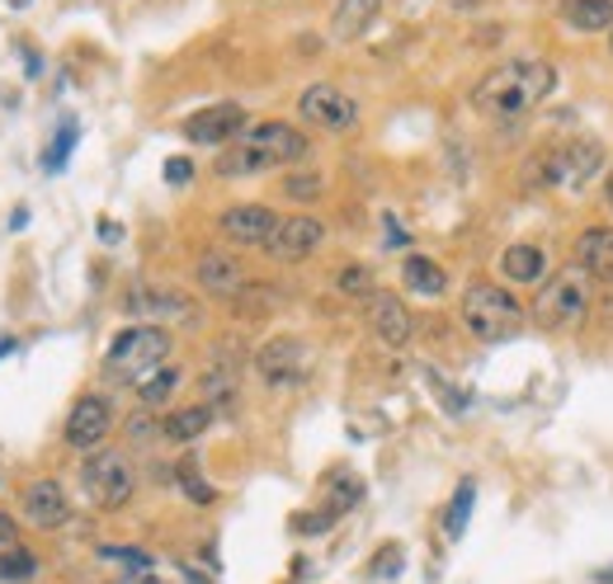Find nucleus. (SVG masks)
I'll use <instances>...</instances> for the list:
<instances>
[{
	"label": "nucleus",
	"mask_w": 613,
	"mask_h": 584,
	"mask_svg": "<svg viewBox=\"0 0 613 584\" xmlns=\"http://www.w3.org/2000/svg\"><path fill=\"white\" fill-rule=\"evenodd\" d=\"M552 91H557V66L548 57H510L490 66L472 85V109L496 123H515V118H529Z\"/></svg>",
	"instance_id": "nucleus-1"
},
{
	"label": "nucleus",
	"mask_w": 613,
	"mask_h": 584,
	"mask_svg": "<svg viewBox=\"0 0 613 584\" xmlns=\"http://www.w3.org/2000/svg\"><path fill=\"white\" fill-rule=\"evenodd\" d=\"M307 132H297L293 123H251L232 147H222L218 156V174L222 180H245V174H269V170H284L297 166L307 156Z\"/></svg>",
	"instance_id": "nucleus-2"
},
{
	"label": "nucleus",
	"mask_w": 613,
	"mask_h": 584,
	"mask_svg": "<svg viewBox=\"0 0 613 584\" xmlns=\"http://www.w3.org/2000/svg\"><path fill=\"white\" fill-rule=\"evenodd\" d=\"M458 321L477 344H505L524 330V307L500 283H472L458 302Z\"/></svg>",
	"instance_id": "nucleus-3"
},
{
	"label": "nucleus",
	"mask_w": 613,
	"mask_h": 584,
	"mask_svg": "<svg viewBox=\"0 0 613 584\" xmlns=\"http://www.w3.org/2000/svg\"><path fill=\"white\" fill-rule=\"evenodd\" d=\"M170 349H175V340H170L166 326H128V330L114 335L109 353H104V373H109L114 382L137 386L142 378H151L156 368H166Z\"/></svg>",
	"instance_id": "nucleus-4"
},
{
	"label": "nucleus",
	"mask_w": 613,
	"mask_h": 584,
	"mask_svg": "<svg viewBox=\"0 0 613 584\" xmlns=\"http://www.w3.org/2000/svg\"><path fill=\"white\" fill-rule=\"evenodd\" d=\"M533 316H538V326H548V330L585 326V316H590V283H585V274L567 269V274H557L548 283H538Z\"/></svg>",
	"instance_id": "nucleus-5"
},
{
	"label": "nucleus",
	"mask_w": 613,
	"mask_h": 584,
	"mask_svg": "<svg viewBox=\"0 0 613 584\" xmlns=\"http://www.w3.org/2000/svg\"><path fill=\"white\" fill-rule=\"evenodd\" d=\"M81 486L85 495H91V505L99 509H118V505H128L133 500V490H137V471L128 463V453H114V448H99L85 457V467H81Z\"/></svg>",
	"instance_id": "nucleus-6"
},
{
	"label": "nucleus",
	"mask_w": 613,
	"mask_h": 584,
	"mask_svg": "<svg viewBox=\"0 0 613 584\" xmlns=\"http://www.w3.org/2000/svg\"><path fill=\"white\" fill-rule=\"evenodd\" d=\"M255 373L269 392H293V386H303L311 373V349L297 340V335H274V340L255 349Z\"/></svg>",
	"instance_id": "nucleus-7"
},
{
	"label": "nucleus",
	"mask_w": 613,
	"mask_h": 584,
	"mask_svg": "<svg viewBox=\"0 0 613 584\" xmlns=\"http://www.w3.org/2000/svg\"><path fill=\"white\" fill-rule=\"evenodd\" d=\"M604 170V147L594 137H575L567 147H557L542 156V184H557V189H590L594 174Z\"/></svg>",
	"instance_id": "nucleus-8"
},
{
	"label": "nucleus",
	"mask_w": 613,
	"mask_h": 584,
	"mask_svg": "<svg viewBox=\"0 0 613 584\" xmlns=\"http://www.w3.org/2000/svg\"><path fill=\"white\" fill-rule=\"evenodd\" d=\"M297 114H303L307 128H321V132H349L359 123V104L355 95H345L340 85H307L297 95Z\"/></svg>",
	"instance_id": "nucleus-9"
},
{
	"label": "nucleus",
	"mask_w": 613,
	"mask_h": 584,
	"mask_svg": "<svg viewBox=\"0 0 613 584\" xmlns=\"http://www.w3.org/2000/svg\"><path fill=\"white\" fill-rule=\"evenodd\" d=\"M326 245V222L307 217V212H293V217H278L274 236L265 241V255L274 264H303Z\"/></svg>",
	"instance_id": "nucleus-10"
},
{
	"label": "nucleus",
	"mask_w": 613,
	"mask_h": 584,
	"mask_svg": "<svg viewBox=\"0 0 613 584\" xmlns=\"http://www.w3.org/2000/svg\"><path fill=\"white\" fill-rule=\"evenodd\" d=\"M109 434H114V405L104 401V396H81L72 411H66V424H62L66 448H76V453H99Z\"/></svg>",
	"instance_id": "nucleus-11"
},
{
	"label": "nucleus",
	"mask_w": 613,
	"mask_h": 584,
	"mask_svg": "<svg viewBox=\"0 0 613 584\" xmlns=\"http://www.w3.org/2000/svg\"><path fill=\"white\" fill-rule=\"evenodd\" d=\"M251 128V118H245L241 104H208V109L189 114L184 118V141H194V147H232V141Z\"/></svg>",
	"instance_id": "nucleus-12"
},
{
	"label": "nucleus",
	"mask_w": 613,
	"mask_h": 584,
	"mask_svg": "<svg viewBox=\"0 0 613 584\" xmlns=\"http://www.w3.org/2000/svg\"><path fill=\"white\" fill-rule=\"evenodd\" d=\"M128 311L142 316V321H184V326H199V302H194V297H184L180 288H166V283H142V288H133Z\"/></svg>",
	"instance_id": "nucleus-13"
},
{
	"label": "nucleus",
	"mask_w": 613,
	"mask_h": 584,
	"mask_svg": "<svg viewBox=\"0 0 613 584\" xmlns=\"http://www.w3.org/2000/svg\"><path fill=\"white\" fill-rule=\"evenodd\" d=\"M363 316H368V330L378 335L388 349H406L415 340V316L406 307V297L397 293H373L363 302Z\"/></svg>",
	"instance_id": "nucleus-14"
},
{
	"label": "nucleus",
	"mask_w": 613,
	"mask_h": 584,
	"mask_svg": "<svg viewBox=\"0 0 613 584\" xmlns=\"http://www.w3.org/2000/svg\"><path fill=\"white\" fill-rule=\"evenodd\" d=\"M194 283L208 293V297H218V302H232V297L245 293V269H241V259L232 251H203L199 264H194Z\"/></svg>",
	"instance_id": "nucleus-15"
},
{
	"label": "nucleus",
	"mask_w": 613,
	"mask_h": 584,
	"mask_svg": "<svg viewBox=\"0 0 613 584\" xmlns=\"http://www.w3.org/2000/svg\"><path fill=\"white\" fill-rule=\"evenodd\" d=\"M274 226H278L274 208H265V203H232V208L222 212L218 232L232 245H260V251H265V241L274 236Z\"/></svg>",
	"instance_id": "nucleus-16"
},
{
	"label": "nucleus",
	"mask_w": 613,
	"mask_h": 584,
	"mask_svg": "<svg viewBox=\"0 0 613 584\" xmlns=\"http://www.w3.org/2000/svg\"><path fill=\"white\" fill-rule=\"evenodd\" d=\"M20 509H24V523L39 528V533H52V528H62L66 519H72V500H66L62 481H52V476H43V481H33L24 490Z\"/></svg>",
	"instance_id": "nucleus-17"
},
{
	"label": "nucleus",
	"mask_w": 613,
	"mask_h": 584,
	"mask_svg": "<svg viewBox=\"0 0 613 584\" xmlns=\"http://www.w3.org/2000/svg\"><path fill=\"white\" fill-rule=\"evenodd\" d=\"M575 269L613 288V226H585L575 236Z\"/></svg>",
	"instance_id": "nucleus-18"
},
{
	"label": "nucleus",
	"mask_w": 613,
	"mask_h": 584,
	"mask_svg": "<svg viewBox=\"0 0 613 584\" xmlns=\"http://www.w3.org/2000/svg\"><path fill=\"white\" fill-rule=\"evenodd\" d=\"M378 14H382V0H340L336 14H330V33H336V43H359Z\"/></svg>",
	"instance_id": "nucleus-19"
},
{
	"label": "nucleus",
	"mask_w": 613,
	"mask_h": 584,
	"mask_svg": "<svg viewBox=\"0 0 613 584\" xmlns=\"http://www.w3.org/2000/svg\"><path fill=\"white\" fill-rule=\"evenodd\" d=\"M500 274L510 278V283H542V274H548V255H542V245H533V241L505 245Z\"/></svg>",
	"instance_id": "nucleus-20"
},
{
	"label": "nucleus",
	"mask_w": 613,
	"mask_h": 584,
	"mask_svg": "<svg viewBox=\"0 0 613 584\" xmlns=\"http://www.w3.org/2000/svg\"><path fill=\"white\" fill-rule=\"evenodd\" d=\"M562 20L575 33H609L613 29V0H562Z\"/></svg>",
	"instance_id": "nucleus-21"
},
{
	"label": "nucleus",
	"mask_w": 613,
	"mask_h": 584,
	"mask_svg": "<svg viewBox=\"0 0 613 584\" xmlns=\"http://www.w3.org/2000/svg\"><path fill=\"white\" fill-rule=\"evenodd\" d=\"M208 424H213V411L199 401V405H180V411H170L161 420V434L170 438V444H194V438L208 434Z\"/></svg>",
	"instance_id": "nucleus-22"
},
{
	"label": "nucleus",
	"mask_w": 613,
	"mask_h": 584,
	"mask_svg": "<svg viewBox=\"0 0 613 584\" xmlns=\"http://www.w3.org/2000/svg\"><path fill=\"white\" fill-rule=\"evenodd\" d=\"M401 283H406V293L444 297L448 274H444V264H434V259H425V255H406V264H401Z\"/></svg>",
	"instance_id": "nucleus-23"
},
{
	"label": "nucleus",
	"mask_w": 613,
	"mask_h": 584,
	"mask_svg": "<svg viewBox=\"0 0 613 584\" xmlns=\"http://www.w3.org/2000/svg\"><path fill=\"white\" fill-rule=\"evenodd\" d=\"M359 500H363V481H359V476L349 471V467H336V471L326 476V505H321V509H330L336 519H345Z\"/></svg>",
	"instance_id": "nucleus-24"
},
{
	"label": "nucleus",
	"mask_w": 613,
	"mask_h": 584,
	"mask_svg": "<svg viewBox=\"0 0 613 584\" xmlns=\"http://www.w3.org/2000/svg\"><path fill=\"white\" fill-rule=\"evenodd\" d=\"M175 386H180V368H156L151 378H142L137 382V405H142V411H161V405L175 396Z\"/></svg>",
	"instance_id": "nucleus-25"
},
{
	"label": "nucleus",
	"mask_w": 613,
	"mask_h": 584,
	"mask_svg": "<svg viewBox=\"0 0 613 584\" xmlns=\"http://www.w3.org/2000/svg\"><path fill=\"white\" fill-rule=\"evenodd\" d=\"M76 137H81L76 118H66L62 128H57V137H52V147L43 151V170L47 174H62L66 170V161H72V151H76Z\"/></svg>",
	"instance_id": "nucleus-26"
},
{
	"label": "nucleus",
	"mask_w": 613,
	"mask_h": 584,
	"mask_svg": "<svg viewBox=\"0 0 613 584\" xmlns=\"http://www.w3.org/2000/svg\"><path fill=\"white\" fill-rule=\"evenodd\" d=\"M472 505H477V486H472V481H463L458 490H453V500H448V514H444V533H448V538H463V533H467Z\"/></svg>",
	"instance_id": "nucleus-27"
},
{
	"label": "nucleus",
	"mask_w": 613,
	"mask_h": 584,
	"mask_svg": "<svg viewBox=\"0 0 613 584\" xmlns=\"http://www.w3.org/2000/svg\"><path fill=\"white\" fill-rule=\"evenodd\" d=\"M39 575V561H33V552L24 542H14L6 556H0V584H24Z\"/></svg>",
	"instance_id": "nucleus-28"
},
{
	"label": "nucleus",
	"mask_w": 613,
	"mask_h": 584,
	"mask_svg": "<svg viewBox=\"0 0 613 584\" xmlns=\"http://www.w3.org/2000/svg\"><path fill=\"white\" fill-rule=\"evenodd\" d=\"M336 288L345 293V297H373L378 288H373V269H368V264H345V269L336 274Z\"/></svg>",
	"instance_id": "nucleus-29"
},
{
	"label": "nucleus",
	"mask_w": 613,
	"mask_h": 584,
	"mask_svg": "<svg viewBox=\"0 0 613 584\" xmlns=\"http://www.w3.org/2000/svg\"><path fill=\"white\" fill-rule=\"evenodd\" d=\"M175 481H180V490H184L194 505H213V500H218V490L203 481V471H199L194 463H180V467H175Z\"/></svg>",
	"instance_id": "nucleus-30"
},
{
	"label": "nucleus",
	"mask_w": 613,
	"mask_h": 584,
	"mask_svg": "<svg viewBox=\"0 0 613 584\" xmlns=\"http://www.w3.org/2000/svg\"><path fill=\"white\" fill-rule=\"evenodd\" d=\"M321 189H326V180H321L317 170H293L288 180H284V193H288V199H297V203L321 199Z\"/></svg>",
	"instance_id": "nucleus-31"
},
{
	"label": "nucleus",
	"mask_w": 613,
	"mask_h": 584,
	"mask_svg": "<svg viewBox=\"0 0 613 584\" xmlns=\"http://www.w3.org/2000/svg\"><path fill=\"white\" fill-rule=\"evenodd\" d=\"M99 556L104 561H123V565H133V571H151V556L137 552V546H123V542H104Z\"/></svg>",
	"instance_id": "nucleus-32"
},
{
	"label": "nucleus",
	"mask_w": 613,
	"mask_h": 584,
	"mask_svg": "<svg viewBox=\"0 0 613 584\" xmlns=\"http://www.w3.org/2000/svg\"><path fill=\"white\" fill-rule=\"evenodd\" d=\"M340 519L330 514V509H321V514H297L293 519V533H303V538H311V533H330Z\"/></svg>",
	"instance_id": "nucleus-33"
},
{
	"label": "nucleus",
	"mask_w": 613,
	"mask_h": 584,
	"mask_svg": "<svg viewBox=\"0 0 613 584\" xmlns=\"http://www.w3.org/2000/svg\"><path fill=\"white\" fill-rule=\"evenodd\" d=\"M397 571H401V546H397V542H388V546H382V556H378L373 565H368V575L388 580V575H397Z\"/></svg>",
	"instance_id": "nucleus-34"
},
{
	"label": "nucleus",
	"mask_w": 613,
	"mask_h": 584,
	"mask_svg": "<svg viewBox=\"0 0 613 584\" xmlns=\"http://www.w3.org/2000/svg\"><path fill=\"white\" fill-rule=\"evenodd\" d=\"M189 180H194V166H189L184 156H170V161H166V184H189Z\"/></svg>",
	"instance_id": "nucleus-35"
},
{
	"label": "nucleus",
	"mask_w": 613,
	"mask_h": 584,
	"mask_svg": "<svg viewBox=\"0 0 613 584\" xmlns=\"http://www.w3.org/2000/svg\"><path fill=\"white\" fill-rule=\"evenodd\" d=\"M128 438H133V444H151V438H156L151 415H133V420H128Z\"/></svg>",
	"instance_id": "nucleus-36"
},
{
	"label": "nucleus",
	"mask_w": 613,
	"mask_h": 584,
	"mask_svg": "<svg viewBox=\"0 0 613 584\" xmlns=\"http://www.w3.org/2000/svg\"><path fill=\"white\" fill-rule=\"evenodd\" d=\"M14 542H20V528H14V519H10V514H0V556H6Z\"/></svg>",
	"instance_id": "nucleus-37"
},
{
	"label": "nucleus",
	"mask_w": 613,
	"mask_h": 584,
	"mask_svg": "<svg viewBox=\"0 0 613 584\" xmlns=\"http://www.w3.org/2000/svg\"><path fill=\"white\" fill-rule=\"evenodd\" d=\"M388 245H392V251H401V245H406V236H401V226H397V217H388Z\"/></svg>",
	"instance_id": "nucleus-38"
},
{
	"label": "nucleus",
	"mask_w": 613,
	"mask_h": 584,
	"mask_svg": "<svg viewBox=\"0 0 613 584\" xmlns=\"http://www.w3.org/2000/svg\"><path fill=\"white\" fill-rule=\"evenodd\" d=\"M6 353H14V340H10V335H0V359H6Z\"/></svg>",
	"instance_id": "nucleus-39"
},
{
	"label": "nucleus",
	"mask_w": 613,
	"mask_h": 584,
	"mask_svg": "<svg viewBox=\"0 0 613 584\" xmlns=\"http://www.w3.org/2000/svg\"><path fill=\"white\" fill-rule=\"evenodd\" d=\"M604 199H609V208H613V170L604 174Z\"/></svg>",
	"instance_id": "nucleus-40"
},
{
	"label": "nucleus",
	"mask_w": 613,
	"mask_h": 584,
	"mask_svg": "<svg viewBox=\"0 0 613 584\" xmlns=\"http://www.w3.org/2000/svg\"><path fill=\"white\" fill-rule=\"evenodd\" d=\"M594 580H604V584H613V571H600V575H594Z\"/></svg>",
	"instance_id": "nucleus-41"
},
{
	"label": "nucleus",
	"mask_w": 613,
	"mask_h": 584,
	"mask_svg": "<svg viewBox=\"0 0 613 584\" xmlns=\"http://www.w3.org/2000/svg\"><path fill=\"white\" fill-rule=\"evenodd\" d=\"M133 584H161V580H151V575H142V580H133Z\"/></svg>",
	"instance_id": "nucleus-42"
},
{
	"label": "nucleus",
	"mask_w": 613,
	"mask_h": 584,
	"mask_svg": "<svg viewBox=\"0 0 613 584\" xmlns=\"http://www.w3.org/2000/svg\"><path fill=\"white\" fill-rule=\"evenodd\" d=\"M609 52H613V29H609Z\"/></svg>",
	"instance_id": "nucleus-43"
}]
</instances>
